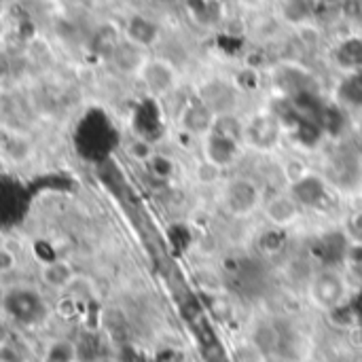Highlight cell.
Instances as JSON below:
<instances>
[{
  "label": "cell",
  "mask_w": 362,
  "mask_h": 362,
  "mask_svg": "<svg viewBox=\"0 0 362 362\" xmlns=\"http://www.w3.org/2000/svg\"><path fill=\"white\" fill-rule=\"evenodd\" d=\"M221 204L229 216L246 218L261 208L263 191L250 178H233L225 185L223 195H221Z\"/></svg>",
  "instance_id": "1"
},
{
  "label": "cell",
  "mask_w": 362,
  "mask_h": 362,
  "mask_svg": "<svg viewBox=\"0 0 362 362\" xmlns=\"http://www.w3.org/2000/svg\"><path fill=\"white\" fill-rule=\"evenodd\" d=\"M310 295L314 303L327 312H333L335 308L348 303L346 280L333 267H327L310 278Z\"/></svg>",
  "instance_id": "2"
},
{
  "label": "cell",
  "mask_w": 362,
  "mask_h": 362,
  "mask_svg": "<svg viewBox=\"0 0 362 362\" xmlns=\"http://www.w3.org/2000/svg\"><path fill=\"white\" fill-rule=\"evenodd\" d=\"M240 146H242L240 140H235V138L223 134L221 129L212 127L206 134V140H204V159L214 163L216 168L225 170V168H229L238 159Z\"/></svg>",
  "instance_id": "3"
},
{
  "label": "cell",
  "mask_w": 362,
  "mask_h": 362,
  "mask_svg": "<svg viewBox=\"0 0 362 362\" xmlns=\"http://www.w3.org/2000/svg\"><path fill=\"white\" fill-rule=\"evenodd\" d=\"M138 72L148 91H153L155 95L170 93L178 83V70L168 59H144Z\"/></svg>",
  "instance_id": "4"
},
{
  "label": "cell",
  "mask_w": 362,
  "mask_h": 362,
  "mask_svg": "<svg viewBox=\"0 0 362 362\" xmlns=\"http://www.w3.org/2000/svg\"><path fill=\"white\" fill-rule=\"evenodd\" d=\"M291 195H293V199H295L301 208L320 206L322 202H327L329 187H327V180H325V178H320V176L308 172V174H303L301 178L293 180Z\"/></svg>",
  "instance_id": "5"
},
{
  "label": "cell",
  "mask_w": 362,
  "mask_h": 362,
  "mask_svg": "<svg viewBox=\"0 0 362 362\" xmlns=\"http://www.w3.org/2000/svg\"><path fill=\"white\" fill-rule=\"evenodd\" d=\"M280 132H282L280 119L263 115V117H257V119L246 123L244 142H250L252 146H259V148L267 151L280 140Z\"/></svg>",
  "instance_id": "6"
},
{
  "label": "cell",
  "mask_w": 362,
  "mask_h": 362,
  "mask_svg": "<svg viewBox=\"0 0 362 362\" xmlns=\"http://www.w3.org/2000/svg\"><path fill=\"white\" fill-rule=\"evenodd\" d=\"M199 100L214 112V117L235 112V104H238L235 89L231 85H227L225 81H212V83H208L204 87Z\"/></svg>",
  "instance_id": "7"
},
{
  "label": "cell",
  "mask_w": 362,
  "mask_h": 362,
  "mask_svg": "<svg viewBox=\"0 0 362 362\" xmlns=\"http://www.w3.org/2000/svg\"><path fill=\"white\" fill-rule=\"evenodd\" d=\"M299 204L293 199L291 193H282V195H276L272 197L269 202H265L263 210H265V216L278 225V227H286L291 223H295L299 218Z\"/></svg>",
  "instance_id": "8"
},
{
  "label": "cell",
  "mask_w": 362,
  "mask_h": 362,
  "mask_svg": "<svg viewBox=\"0 0 362 362\" xmlns=\"http://www.w3.org/2000/svg\"><path fill=\"white\" fill-rule=\"evenodd\" d=\"M337 102L341 108L362 110V70L358 72H346V76L337 85Z\"/></svg>",
  "instance_id": "9"
},
{
  "label": "cell",
  "mask_w": 362,
  "mask_h": 362,
  "mask_svg": "<svg viewBox=\"0 0 362 362\" xmlns=\"http://www.w3.org/2000/svg\"><path fill=\"white\" fill-rule=\"evenodd\" d=\"M214 112L199 100L197 104H191L185 115H182V123L187 127V132L191 134H208L212 127H214Z\"/></svg>",
  "instance_id": "10"
},
{
  "label": "cell",
  "mask_w": 362,
  "mask_h": 362,
  "mask_svg": "<svg viewBox=\"0 0 362 362\" xmlns=\"http://www.w3.org/2000/svg\"><path fill=\"white\" fill-rule=\"evenodd\" d=\"M335 59L346 72H358L362 70V38L350 36L335 49Z\"/></svg>",
  "instance_id": "11"
},
{
  "label": "cell",
  "mask_w": 362,
  "mask_h": 362,
  "mask_svg": "<svg viewBox=\"0 0 362 362\" xmlns=\"http://www.w3.org/2000/svg\"><path fill=\"white\" fill-rule=\"evenodd\" d=\"M127 34H129V40L136 45V47H151L153 42H157L159 38V28L146 19V17H134L129 21V28H127Z\"/></svg>",
  "instance_id": "12"
},
{
  "label": "cell",
  "mask_w": 362,
  "mask_h": 362,
  "mask_svg": "<svg viewBox=\"0 0 362 362\" xmlns=\"http://www.w3.org/2000/svg\"><path fill=\"white\" fill-rule=\"evenodd\" d=\"M8 312L17 318V320H23V322H34L36 320V314L40 310V303L34 295L30 293H15L11 299H8Z\"/></svg>",
  "instance_id": "13"
},
{
  "label": "cell",
  "mask_w": 362,
  "mask_h": 362,
  "mask_svg": "<svg viewBox=\"0 0 362 362\" xmlns=\"http://www.w3.org/2000/svg\"><path fill=\"white\" fill-rule=\"evenodd\" d=\"M146 168H148V172H151L155 178H159V180H168V178L174 174V161H172L170 157L157 155V153L146 161Z\"/></svg>",
  "instance_id": "14"
},
{
  "label": "cell",
  "mask_w": 362,
  "mask_h": 362,
  "mask_svg": "<svg viewBox=\"0 0 362 362\" xmlns=\"http://www.w3.org/2000/svg\"><path fill=\"white\" fill-rule=\"evenodd\" d=\"M127 151H129V155H132L136 161H140V163H144V165H146V161L155 155V151H153L151 142H148V140H144V138H136V140H132Z\"/></svg>",
  "instance_id": "15"
},
{
  "label": "cell",
  "mask_w": 362,
  "mask_h": 362,
  "mask_svg": "<svg viewBox=\"0 0 362 362\" xmlns=\"http://www.w3.org/2000/svg\"><path fill=\"white\" fill-rule=\"evenodd\" d=\"M221 176H223V170L216 168L214 163L206 161V159H204V161L199 163V168H197V178H199V182H204V185H212V182H216Z\"/></svg>",
  "instance_id": "16"
},
{
  "label": "cell",
  "mask_w": 362,
  "mask_h": 362,
  "mask_svg": "<svg viewBox=\"0 0 362 362\" xmlns=\"http://www.w3.org/2000/svg\"><path fill=\"white\" fill-rule=\"evenodd\" d=\"M348 235H354V242H362V210L354 212L348 221Z\"/></svg>",
  "instance_id": "17"
},
{
  "label": "cell",
  "mask_w": 362,
  "mask_h": 362,
  "mask_svg": "<svg viewBox=\"0 0 362 362\" xmlns=\"http://www.w3.org/2000/svg\"><path fill=\"white\" fill-rule=\"evenodd\" d=\"M11 269H15V257H13V252L0 248V274H6Z\"/></svg>",
  "instance_id": "18"
},
{
  "label": "cell",
  "mask_w": 362,
  "mask_h": 362,
  "mask_svg": "<svg viewBox=\"0 0 362 362\" xmlns=\"http://www.w3.org/2000/svg\"><path fill=\"white\" fill-rule=\"evenodd\" d=\"M312 2H322V4H335V2H339V0H312Z\"/></svg>",
  "instance_id": "19"
}]
</instances>
